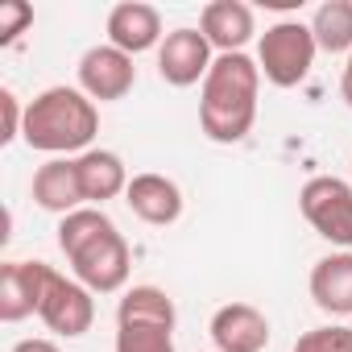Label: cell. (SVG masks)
Returning a JSON list of instances; mask_svg holds the SVG:
<instances>
[{"label":"cell","instance_id":"1","mask_svg":"<svg viewBox=\"0 0 352 352\" xmlns=\"http://www.w3.org/2000/svg\"><path fill=\"white\" fill-rule=\"evenodd\" d=\"M58 249L67 253L75 282H83L91 294H116L129 282L133 253L129 241L116 232V224L100 208H79L58 220Z\"/></svg>","mask_w":352,"mask_h":352},{"label":"cell","instance_id":"2","mask_svg":"<svg viewBox=\"0 0 352 352\" xmlns=\"http://www.w3.org/2000/svg\"><path fill=\"white\" fill-rule=\"evenodd\" d=\"M257 91L261 67L249 54H216L199 96V129L220 145L245 141L257 120Z\"/></svg>","mask_w":352,"mask_h":352},{"label":"cell","instance_id":"3","mask_svg":"<svg viewBox=\"0 0 352 352\" xmlns=\"http://www.w3.org/2000/svg\"><path fill=\"white\" fill-rule=\"evenodd\" d=\"M100 133V108L79 87H46L25 104L21 141L38 153H75L91 149Z\"/></svg>","mask_w":352,"mask_h":352},{"label":"cell","instance_id":"4","mask_svg":"<svg viewBox=\"0 0 352 352\" xmlns=\"http://www.w3.org/2000/svg\"><path fill=\"white\" fill-rule=\"evenodd\" d=\"M174 298L157 286L124 290L116 307V352H174Z\"/></svg>","mask_w":352,"mask_h":352},{"label":"cell","instance_id":"5","mask_svg":"<svg viewBox=\"0 0 352 352\" xmlns=\"http://www.w3.org/2000/svg\"><path fill=\"white\" fill-rule=\"evenodd\" d=\"M315 34L311 25L302 21H278L261 34V46H257V67H261V79L274 83V87H298L311 67H315Z\"/></svg>","mask_w":352,"mask_h":352},{"label":"cell","instance_id":"6","mask_svg":"<svg viewBox=\"0 0 352 352\" xmlns=\"http://www.w3.org/2000/svg\"><path fill=\"white\" fill-rule=\"evenodd\" d=\"M298 208L323 241L352 249V183L336 174H319L298 191Z\"/></svg>","mask_w":352,"mask_h":352},{"label":"cell","instance_id":"7","mask_svg":"<svg viewBox=\"0 0 352 352\" xmlns=\"http://www.w3.org/2000/svg\"><path fill=\"white\" fill-rule=\"evenodd\" d=\"M38 319H42L54 336L75 340V336L91 331V323H96V298H91V290H87L83 282H71V278H63L58 270H50L46 282H42Z\"/></svg>","mask_w":352,"mask_h":352},{"label":"cell","instance_id":"8","mask_svg":"<svg viewBox=\"0 0 352 352\" xmlns=\"http://www.w3.org/2000/svg\"><path fill=\"white\" fill-rule=\"evenodd\" d=\"M133 83H137V67L116 46H91L79 58V91L87 100H100V104L124 100L133 91Z\"/></svg>","mask_w":352,"mask_h":352},{"label":"cell","instance_id":"9","mask_svg":"<svg viewBox=\"0 0 352 352\" xmlns=\"http://www.w3.org/2000/svg\"><path fill=\"white\" fill-rule=\"evenodd\" d=\"M212 42L199 30H174L157 46V75L170 87H195L212 71Z\"/></svg>","mask_w":352,"mask_h":352},{"label":"cell","instance_id":"10","mask_svg":"<svg viewBox=\"0 0 352 352\" xmlns=\"http://www.w3.org/2000/svg\"><path fill=\"white\" fill-rule=\"evenodd\" d=\"M212 344L216 352H261L270 344V319L253 302H228L212 315Z\"/></svg>","mask_w":352,"mask_h":352},{"label":"cell","instance_id":"11","mask_svg":"<svg viewBox=\"0 0 352 352\" xmlns=\"http://www.w3.org/2000/svg\"><path fill=\"white\" fill-rule=\"evenodd\" d=\"M124 204L133 208L137 220H145L153 228H166V224H174V220L183 216V191H179V183L166 179V174H153V170L133 174V183L124 191Z\"/></svg>","mask_w":352,"mask_h":352},{"label":"cell","instance_id":"12","mask_svg":"<svg viewBox=\"0 0 352 352\" xmlns=\"http://www.w3.org/2000/svg\"><path fill=\"white\" fill-rule=\"evenodd\" d=\"M162 13L153 5H141V0H124L108 13V46L124 50L129 58L162 46Z\"/></svg>","mask_w":352,"mask_h":352},{"label":"cell","instance_id":"13","mask_svg":"<svg viewBox=\"0 0 352 352\" xmlns=\"http://www.w3.org/2000/svg\"><path fill=\"white\" fill-rule=\"evenodd\" d=\"M46 274H50L46 261H5L0 265V319L21 323V319L38 315Z\"/></svg>","mask_w":352,"mask_h":352},{"label":"cell","instance_id":"14","mask_svg":"<svg viewBox=\"0 0 352 352\" xmlns=\"http://www.w3.org/2000/svg\"><path fill=\"white\" fill-rule=\"evenodd\" d=\"M199 34L220 54H245V42L253 38V9L245 0H212L199 13Z\"/></svg>","mask_w":352,"mask_h":352},{"label":"cell","instance_id":"15","mask_svg":"<svg viewBox=\"0 0 352 352\" xmlns=\"http://www.w3.org/2000/svg\"><path fill=\"white\" fill-rule=\"evenodd\" d=\"M34 204L42 212H54V216H71L83 204V187H79V170H75V157H50L46 166H38L34 174Z\"/></svg>","mask_w":352,"mask_h":352},{"label":"cell","instance_id":"16","mask_svg":"<svg viewBox=\"0 0 352 352\" xmlns=\"http://www.w3.org/2000/svg\"><path fill=\"white\" fill-rule=\"evenodd\" d=\"M75 170H79V187H83V204L87 208L91 204L100 208V204L124 195L129 183H133L124 162H120V153H112V149H87V153H79Z\"/></svg>","mask_w":352,"mask_h":352},{"label":"cell","instance_id":"17","mask_svg":"<svg viewBox=\"0 0 352 352\" xmlns=\"http://www.w3.org/2000/svg\"><path fill=\"white\" fill-rule=\"evenodd\" d=\"M311 298L319 311L344 319L352 315V249L344 253H327L315 261L311 270Z\"/></svg>","mask_w":352,"mask_h":352},{"label":"cell","instance_id":"18","mask_svg":"<svg viewBox=\"0 0 352 352\" xmlns=\"http://www.w3.org/2000/svg\"><path fill=\"white\" fill-rule=\"evenodd\" d=\"M315 46L323 54H352V0H327L311 17Z\"/></svg>","mask_w":352,"mask_h":352},{"label":"cell","instance_id":"19","mask_svg":"<svg viewBox=\"0 0 352 352\" xmlns=\"http://www.w3.org/2000/svg\"><path fill=\"white\" fill-rule=\"evenodd\" d=\"M294 352H352V327H344V323L311 327L294 340Z\"/></svg>","mask_w":352,"mask_h":352},{"label":"cell","instance_id":"20","mask_svg":"<svg viewBox=\"0 0 352 352\" xmlns=\"http://www.w3.org/2000/svg\"><path fill=\"white\" fill-rule=\"evenodd\" d=\"M30 25H34V9L25 0H5L0 5V46H13Z\"/></svg>","mask_w":352,"mask_h":352},{"label":"cell","instance_id":"21","mask_svg":"<svg viewBox=\"0 0 352 352\" xmlns=\"http://www.w3.org/2000/svg\"><path fill=\"white\" fill-rule=\"evenodd\" d=\"M0 116H5V124H0V141H17L21 129H25V108H21L13 87H0Z\"/></svg>","mask_w":352,"mask_h":352},{"label":"cell","instance_id":"22","mask_svg":"<svg viewBox=\"0 0 352 352\" xmlns=\"http://www.w3.org/2000/svg\"><path fill=\"white\" fill-rule=\"evenodd\" d=\"M13 352H63V348L54 340H17Z\"/></svg>","mask_w":352,"mask_h":352},{"label":"cell","instance_id":"23","mask_svg":"<svg viewBox=\"0 0 352 352\" xmlns=\"http://www.w3.org/2000/svg\"><path fill=\"white\" fill-rule=\"evenodd\" d=\"M340 96H344V104L352 108V54H348V63H344V75H340Z\"/></svg>","mask_w":352,"mask_h":352}]
</instances>
